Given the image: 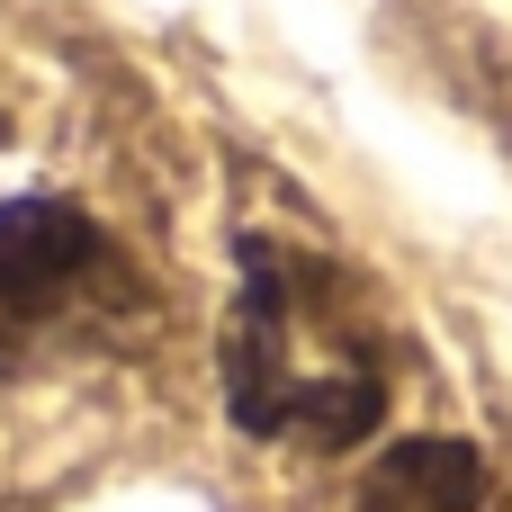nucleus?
<instances>
[{"mask_svg":"<svg viewBox=\"0 0 512 512\" xmlns=\"http://www.w3.org/2000/svg\"><path fill=\"white\" fill-rule=\"evenodd\" d=\"M486 495H495L486 450H468V441H396L360 477L351 512H486Z\"/></svg>","mask_w":512,"mask_h":512,"instance_id":"nucleus-3","label":"nucleus"},{"mask_svg":"<svg viewBox=\"0 0 512 512\" xmlns=\"http://www.w3.org/2000/svg\"><path fill=\"white\" fill-rule=\"evenodd\" d=\"M234 270L243 279L216 333L234 432L315 459L360 450L387 423V342L342 252L306 216H243Z\"/></svg>","mask_w":512,"mask_h":512,"instance_id":"nucleus-1","label":"nucleus"},{"mask_svg":"<svg viewBox=\"0 0 512 512\" xmlns=\"http://www.w3.org/2000/svg\"><path fill=\"white\" fill-rule=\"evenodd\" d=\"M153 324V288L117 252V234L72 198L0 207V378H63L135 351Z\"/></svg>","mask_w":512,"mask_h":512,"instance_id":"nucleus-2","label":"nucleus"}]
</instances>
